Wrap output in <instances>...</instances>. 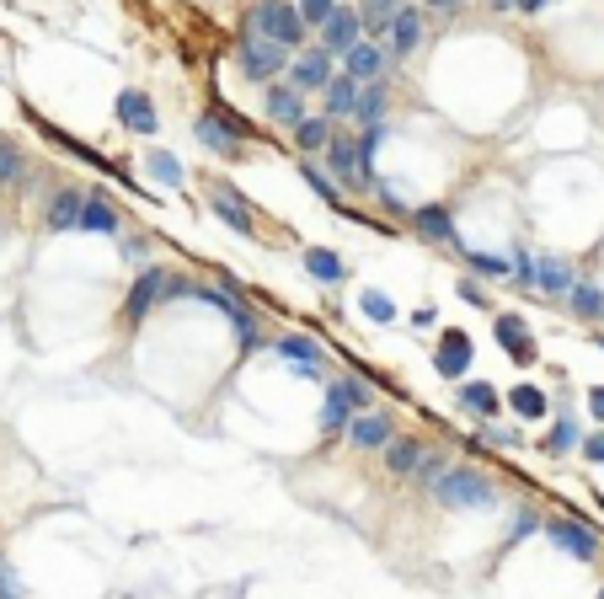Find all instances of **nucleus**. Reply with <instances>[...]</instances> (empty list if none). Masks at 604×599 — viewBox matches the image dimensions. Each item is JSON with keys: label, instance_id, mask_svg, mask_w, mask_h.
Here are the masks:
<instances>
[{"label": "nucleus", "instance_id": "f3484780", "mask_svg": "<svg viewBox=\"0 0 604 599\" xmlns=\"http://www.w3.org/2000/svg\"><path fill=\"white\" fill-rule=\"evenodd\" d=\"M412 225L423 230L428 241H444V247H455V220H449V209L444 204H423V209H412Z\"/></svg>", "mask_w": 604, "mask_h": 599}, {"label": "nucleus", "instance_id": "2eb2a0df", "mask_svg": "<svg viewBox=\"0 0 604 599\" xmlns=\"http://www.w3.org/2000/svg\"><path fill=\"white\" fill-rule=\"evenodd\" d=\"M385 33H391V54H396V59H407V54L417 49V43H423V17H417L412 6H401Z\"/></svg>", "mask_w": 604, "mask_h": 599}, {"label": "nucleus", "instance_id": "6ab92c4d", "mask_svg": "<svg viewBox=\"0 0 604 599\" xmlns=\"http://www.w3.org/2000/svg\"><path fill=\"white\" fill-rule=\"evenodd\" d=\"M535 284L546 289V295H567V289L578 284V279H572V268L562 263V257H546V252H535Z\"/></svg>", "mask_w": 604, "mask_h": 599}, {"label": "nucleus", "instance_id": "a19ab883", "mask_svg": "<svg viewBox=\"0 0 604 599\" xmlns=\"http://www.w3.org/2000/svg\"><path fill=\"white\" fill-rule=\"evenodd\" d=\"M508 273H514L519 284H535V252H514L508 257Z\"/></svg>", "mask_w": 604, "mask_h": 599}, {"label": "nucleus", "instance_id": "423d86ee", "mask_svg": "<svg viewBox=\"0 0 604 599\" xmlns=\"http://www.w3.org/2000/svg\"><path fill=\"white\" fill-rule=\"evenodd\" d=\"M332 75L337 70H332V54L327 49H305V54L289 59V86L300 91V97H305V91H327Z\"/></svg>", "mask_w": 604, "mask_h": 599}, {"label": "nucleus", "instance_id": "5701e85b", "mask_svg": "<svg viewBox=\"0 0 604 599\" xmlns=\"http://www.w3.org/2000/svg\"><path fill=\"white\" fill-rule=\"evenodd\" d=\"M75 230H102V236H118V209L107 204V198H86Z\"/></svg>", "mask_w": 604, "mask_h": 599}, {"label": "nucleus", "instance_id": "8fccbe9b", "mask_svg": "<svg viewBox=\"0 0 604 599\" xmlns=\"http://www.w3.org/2000/svg\"><path fill=\"white\" fill-rule=\"evenodd\" d=\"M487 6H492V11H514V0H487Z\"/></svg>", "mask_w": 604, "mask_h": 599}, {"label": "nucleus", "instance_id": "9d476101", "mask_svg": "<svg viewBox=\"0 0 604 599\" xmlns=\"http://www.w3.org/2000/svg\"><path fill=\"white\" fill-rule=\"evenodd\" d=\"M348 439L359 444V450H385V444L396 439V423H391V412H353L348 418Z\"/></svg>", "mask_w": 604, "mask_h": 599}, {"label": "nucleus", "instance_id": "4be33fe9", "mask_svg": "<svg viewBox=\"0 0 604 599\" xmlns=\"http://www.w3.org/2000/svg\"><path fill=\"white\" fill-rule=\"evenodd\" d=\"M81 204H86V193L59 188V193L49 198V230H75V220H81Z\"/></svg>", "mask_w": 604, "mask_h": 599}, {"label": "nucleus", "instance_id": "1a4fd4ad", "mask_svg": "<svg viewBox=\"0 0 604 599\" xmlns=\"http://www.w3.org/2000/svg\"><path fill=\"white\" fill-rule=\"evenodd\" d=\"M471 353H476V343H471V337L449 327V332L439 337V348H433V370H439L444 380H460V375L471 370Z\"/></svg>", "mask_w": 604, "mask_h": 599}, {"label": "nucleus", "instance_id": "de8ad7c7", "mask_svg": "<svg viewBox=\"0 0 604 599\" xmlns=\"http://www.w3.org/2000/svg\"><path fill=\"white\" fill-rule=\"evenodd\" d=\"M428 6H433V11H455L460 0H428Z\"/></svg>", "mask_w": 604, "mask_h": 599}, {"label": "nucleus", "instance_id": "ea45409f", "mask_svg": "<svg viewBox=\"0 0 604 599\" xmlns=\"http://www.w3.org/2000/svg\"><path fill=\"white\" fill-rule=\"evenodd\" d=\"M471 268L487 273V279H503L508 273V257H492V252H471Z\"/></svg>", "mask_w": 604, "mask_h": 599}, {"label": "nucleus", "instance_id": "79ce46f5", "mask_svg": "<svg viewBox=\"0 0 604 599\" xmlns=\"http://www.w3.org/2000/svg\"><path fill=\"white\" fill-rule=\"evenodd\" d=\"M0 599H22V583H17L11 567H0Z\"/></svg>", "mask_w": 604, "mask_h": 599}, {"label": "nucleus", "instance_id": "4c0bfd02", "mask_svg": "<svg viewBox=\"0 0 604 599\" xmlns=\"http://www.w3.org/2000/svg\"><path fill=\"white\" fill-rule=\"evenodd\" d=\"M348 418H353V412L327 396V407H321V434H327V439H332V434H348Z\"/></svg>", "mask_w": 604, "mask_h": 599}, {"label": "nucleus", "instance_id": "c756f323", "mask_svg": "<svg viewBox=\"0 0 604 599\" xmlns=\"http://www.w3.org/2000/svg\"><path fill=\"white\" fill-rule=\"evenodd\" d=\"M332 402H343L348 412H369V386H364V380L359 375H343V380H332Z\"/></svg>", "mask_w": 604, "mask_h": 599}, {"label": "nucleus", "instance_id": "a18cd8bd", "mask_svg": "<svg viewBox=\"0 0 604 599\" xmlns=\"http://www.w3.org/2000/svg\"><path fill=\"white\" fill-rule=\"evenodd\" d=\"M583 455H588V460H599V466H604V434H594V439H583Z\"/></svg>", "mask_w": 604, "mask_h": 599}, {"label": "nucleus", "instance_id": "f03ea898", "mask_svg": "<svg viewBox=\"0 0 604 599\" xmlns=\"http://www.w3.org/2000/svg\"><path fill=\"white\" fill-rule=\"evenodd\" d=\"M252 33L294 54L305 43V22H300V11H294V0H262L252 11Z\"/></svg>", "mask_w": 604, "mask_h": 599}, {"label": "nucleus", "instance_id": "aec40b11", "mask_svg": "<svg viewBox=\"0 0 604 599\" xmlns=\"http://www.w3.org/2000/svg\"><path fill=\"white\" fill-rule=\"evenodd\" d=\"M273 348L284 353V359L294 364V370H305V375H321V348L311 343V337H300V332H294V337H278Z\"/></svg>", "mask_w": 604, "mask_h": 599}, {"label": "nucleus", "instance_id": "bb28decb", "mask_svg": "<svg viewBox=\"0 0 604 599\" xmlns=\"http://www.w3.org/2000/svg\"><path fill=\"white\" fill-rule=\"evenodd\" d=\"M567 305H572V316H583V321H604V289H594V284H572Z\"/></svg>", "mask_w": 604, "mask_h": 599}, {"label": "nucleus", "instance_id": "f8f14e48", "mask_svg": "<svg viewBox=\"0 0 604 599\" xmlns=\"http://www.w3.org/2000/svg\"><path fill=\"white\" fill-rule=\"evenodd\" d=\"M118 124L134 129V134H156V129H161V124H156V102H150L139 86L118 91Z\"/></svg>", "mask_w": 604, "mask_h": 599}, {"label": "nucleus", "instance_id": "7c9ffc66", "mask_svg": "<svg viewBox=\"0 0 604 599\" xmlns=\"http://www.w3.org/2000/svg\"><path fill=\"white\" fill-rule=\"evenodd\" d=\"M150 177H156L161 182V188H182V172H188V166H182L177 156H172V150H150Z\"/></svg>", "mask_w": 604, "mask_h": 599}, {"label": "nucleus", "instance_id": "a878e982", "mask_svg": "<svg viewBox=\"0 0 604 599\" xmlns=\"http://www.w3.org/2000/svg\"><path fill=\"white\" fill-rule=\"evenodd\" d=\"M327 140H332V118H300V124H294V145H300L305 156L327 150Z\"/></svg>", "mask_w": 604, "mask_h": 599}, {"label": "nucleus", "instance_id": "37998d69", "mask_svg": "<svg viewBox=\"0 0 604 599\" xmlns=\"http://www.w3.org/2000/svg\"><path fill=\"white\" fill-rule=\"evenodd\" d=\"M487 439H492V444H503V450H508V444H519V428H492V423H487Z\"/></svg>", "mask_w": 604, "mask_h": 599}, {"label": "nucleus", "instance_id": "393cba45", "mask_svg": "<svg viewBox=\"0 0 604 599\" xmlns=\"http://www.w3.org/2000/svg\"><path fill=\"white\" fill-rule=\"evenodd\" d=\"M423 450H428V444H417V439H391V444H385V466H391L396 476H417Z\"/></svg>", "mask_w": 604, "mask_h": 599}, {"label": "nucleus", "instance_id": "dca6fc26", "mask_svg": "<svg viewBox=\"0 0 604 599\" xmlns=\"http://www.w3.org/2000/svg\"><path fill=\"white\" fill-rule=\"evenodd\" d=\"M359 86H364V81H353V75H332L327 91H321V102H327V113H321V118H353Z\"/></svg>", "mask_w": 604, "mask_h": 599}, {"label": "nucleus", "instance_id": "473e14b6", "mask_svg": "<svg viewBox=\"0 0 604 599\" xmlns=\"http://www.w3.org/2000/svg\"><path fill=\"white\" fill-rule=\"evenodd\" d=\"M396 11H401V0H364V17H359V22L369 27V33H385Z\"/></svg>", "mask_w": 604, "mask_h": 599}, {"label": "nucleus", "instance_id": "c03bdc74", "mask_svg": "<svg viewBox=\"0 0 604 599\" xmlns=\"http://www.w3.org/2000/svg\"><path fill=\"white\" fill-rule=\"evenodd\" d=\"M535 525H540V519H535V509H519V514H514V535H530Z\"/></svg>", "mask_w": 604, "mask_h": 599}, {"label": "nucleus", "instance_id": "c85d7f7f", "mask_svg": "<svg viewBox=\"0 0 604 599\" xmlns=\"http://www.w3.org/2000/svg\"><path fill=\"white\" fill-rule=\"evenodd\" d=\"M508 407H514L519 412V418H530V423H540V418H546V391H540V386H514V391H508Z\"/></svg>", "mask_w": 604, "mask_h": 599}, {"label": "nucleus", "instance_id": "20e7f679", "mask_svg": "<svg viewBox=\"0 0 604 599\" xmlns=\"http://www.w3.org/2000/svg\"><path fill=\"white\" fill-rule=\"evenodd\" d=\"M546 541L572 562H594L599 557V535L588 525H578V519H546Z\"/></svg>", "mask_w": 604, "mask_h": 599}, {"label": "nucleus", "instance_id": "72a5a7b5", "mask_svg": "<svg viewBox=\"0 0 604 599\" xmlns=\"http://www.w3.org/2000/svg\"><path fill=\"white\" fill-rule=\"evenodd\" d=\"M300 172H305V182H311L316 198H327V204H343V193H337V182L327 177V166H311V161H305Z\"/></svg>", "mask_w": 604, "mask_h": 599}, {"label": "nucleus", "instance_id": "4468645a", "mask_svg": "<svg viewBox=\"0 0 604 599\" xmlns=\"http://www.w3.org/2000/svg\"><path fill=\"white\" fill-rule=\"evenodd\" d=\"M380 70H385V49H380V43H369V38H359L343 54V75H353V81H375Z\"/></svg>", "mask_w": 604, "mask_h": 599}, {"label": "nucleus", "instance_id": "b1692460", "mask_svg": "<svg viewBox=\"0 0 604 599\" xmlns=\"http://www.w3.org/2000/svg\"><path fill=\"white\" fill-rule=\"evenodd\" d=\"M305 273L321 279V284H337V279H348V263L337 252H327V247H311V252H305Z\"/></svg>", "mask_w": 604, "mask_h": 599}, {"label": "nucleus", "instance_id": "f257e3e1", "mask_svg": "<svg viewBox=\"0 0 604 599\" xmlns=\"http://www.w3.org/2000/svg\"><path fill=\"white\" fill-rule=\"evenodd\" d=\"M433 498L444 509H487L492 503V482L471 466H444V476L433 482Z\"/></svg>", "mask_w": 604, "mask_h": 599}, {"label": "nucleus", "instance_id": "58836bf2", "mask_svg": "<svg viewBox=\"0 0 604 599\" xmlns=\"http://www.w3.org/2000/svg\"><path fill=\"white\" fill-rule=\"evenodd\" d=\"M332 6L337 0H294V11H300V22H311V27H321L332 17Z\"/></svg>", "mask_w": 604, "mask_h": 599}, {"label": "nucleus", "instance_id": "49530a36", "mask_svg": "<svg viewBox=\"0 0 604 599\" xmlns=\"http://www.w3.org/2000/svg\"><path fill=\"white\" fill-rule=\"evenodd\" d=\"M588 412H594V418H604V386L588 391Z\"/></svg>", "mask_w": 604, "mask_h": 599}, {"label": "nucleus", "instance_id": "ddd939ff", "mask_svg": "<svg viewBox=\"0 0 604 599\" xmlns=\"http://www.w3.org/2000/svg\"><path fill=\"white\" fill-rule=\"evenodd\" d=\"M327 172H337V182H348V188H364L359 140H348V134H332V140H327Z\"/></svg>", "mask_w": 604, "mask_h": 599}, {"label": "nucleus", "instance_id": "c9c22d12", "mask_svg": "<svg viewBox=\"0 0 604 599\" xmlns=\"http://www.w3.org/2000/svg\"><path fill=\"white\" fill-rule=\"evenodd\" d=\"M546 450H551V455H567V450H578V423H572V418H562V423H556L551 434H546Z\"/></svg>", "mask_w": 604, "mask_h": 599}, {"label": "nucleus", "instance_id": "412c9836", "mask_svg": "<svg viewBox=\"0 0 604 599\" xmlns=\"http://www.w3.org/2000/svg\"><path fill=\"white\" fill-rule=\"evenodd\" d=\"M268 118H278V124H300L305 118V97L294 86H268Z\"/></svg>", "mask_w": 604, "mask_h": 599}, {"label": "nucleus", "instance_id": "0eeeda50", "mask_svg": "<svg viewBox=\"0 0 604 599\" xmlns=\"http://www.w3.org/2000/svg\"><path fill=\"white\" fill-rule=\"evenodd\" d=\"M359 38H364L359 11H353V6H332V17L321 22V43H316V49H327V54H348Z\"/></svg>", "mask_w": 604, "mask_h": 599}, {"label": "nucleus", "instance_id": "e433bc0d", "mask_svg": "<svg viewBox=\"0 0 604 599\" xmlns=\"http://www.w3.org/2000/svg\"><path fill=\"white\" fill-rule=\"evenodd\" d=\"M22 172H27L22 150L11 145V140H0V182H22Z\"/></svg>", "mask_w": 604, "mask_h": 599}, {"label": "nucleus", "instance_id": "39448f33", "mask_svg": "<svg viewBox=\"0 0 604 599\" xmlns=\"http://www.w3.org/2000/svg\"><path fill=\"white\" fill-rule=\"evenodd\" d=\"M209 204H214V214H220V220H225L230 230H236V236H246V241L257 236V220H252V209H246V198H241L236 188H230V182H220V177L209 182Z\"/></svg>", "mask_w": 604, "mask_h": 599}, {"label": "nucleus", "instance_id": "7ed1b4c3", "mask_svg": "<svg viewBox=\"0 0 604 599\" xmlns=\"http://www.w3.org/2000/svg\"><path fill=\"white\" fill-rule=\"evenodd\" d=\"M236 59H241V75H246V81H273V75L289 65V49H278V43L246 33L236 43Z\"/></svg>", "mask_w": 604, "mask_h": 599}, {"label": "nucleus", "instance_id": "9b49d317", "mask_svg": "<svg viewBox=\"0 0 604 599\" xmlns=\"http://www.w3.org/2000/svg\"><path fill=\"white\" fill-rule=\"evenodd\" d=\"M492 332H498V343H503V353H508L514 364H535V359H540L535 337H530V327H524L519 316H498V321H492Z\"/></svg>", "mask_w": 604, "mask_h": 599}, {"label": "nucleus", "instance_id": "cd10ccee", "mask_svg": "<svg viewBox=\"0 0 604 599\" xmlns=\"http://www.w3.org/2000/svg\"><path fill=\"white\" fill-rule=\"evenodd\" d=\"M198 140H204L209 150H220V156H236V150H241V140H236V134H230V129H225L214 113H204V118H198Z\"/></svg>", "mask_w": 604, "mask_h": 599}, {"label": "nucleus", "instance_id": "f704fd0d", "mask_svg": "<svg viewBox=\"0 0 604 599\" xmlns=\"http://www.w3.org/2000/svg\"><path fill=\"white\" fill-rule=\"evenodd\" d=\"M359 305H364V316H369V321H380V327H385V321H396V300H391V295H380V289H364V300H359Z\"/></svg>", "mask_w": 604, "mask_h": 599}, {"label": "nucleus", "instance_id": "09e8293b", "mask_svg": "<svg viewBox=\"0 0 604 599\" xmlns=\"http://www.w3.org/2000/svg\"><path fill=\"white\" fill-rule=\"evenodd\" d=\"M514 6H519V11H540L546 0H514Z\"/></svg>", "mask_w": 604, "mask_h": 599}, {"label": "nucleus", "instance_id": "3c124183", "mask_svg": "<svg viewBox=\"0 0 604 599\" xmlns=\"http://www.w3.org/2000/svg\"><path fill=\"white\" fill-rule=\"evenodd\" d=\"M599 599H604V589H599Z\"/></svg>", "mask_w": 604, "mask_h": 599}, {"label": "nucleus", "instance_id": "2f4dec72", "mask_svg": "<svg viewBox=\"0 0 604 599\" xmlns=\"http://www.w3.org/2000/svg\"><path fill=\"white\" fill-rule=\"evenodd\" d=\"M460 407H466V412H482V418H492V412H498V391H492L487 380H471V386H460Z\"/></svg>", "mask_w": 604, "mask_h": 599}, {"label": "nucleus", "instance_id": "a211bd4d", "mask_svg": "<svg viewBox=\"0 0 604 599\" xmlns=\"http://www.w3.org/2000/svg\"><path fill=\"white\" fill-rule=\"evenodd\" d=\"M385 102H391V81H385V75H375V81H364V86H359V102H353V118H359V124H380Z\"/></svg>", "mask_w": 604, "mask_h": 599}, {"label": "nucleus", "instance_id": "6e6552de", "mask_svg": "<svg viewBox=\"0 0 604 599\" xmlns=\"http://www.w3.org/2000/svg\"><path fill=\"white\" fill-rule=\"evenodd\" d=\"M161 300H166V268H145V273L134 279L129 300H123V316H129V321H145Z\"/></svg>", "mask_w": 604, "mask_h": 599}]
</instances>
